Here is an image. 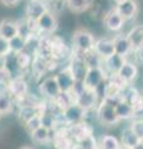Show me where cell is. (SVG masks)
I'll return each instance as SVG.
<instances>
[{"label": "cell", "instance_id": "34", "mask_svg": "<svg viewBox=\"0 0 143 149\" xmlns=\"http://www.w3.org/2000/svg\"><path fill=\"white\" fill-rule=\"evenodd\" d=\"M16 63L19 65L20 68H26L30 65V56L25 54L24 51L20 54H16Z\"/></svg>", "mask_w": 143, "mask_h": 149}, {"label": "cell", "instance_id": "33", "mask_svg": "<svg viewBox=\"0 0 143 149\" xmlns=\"http://www.w3.org/2000/svg\"><path fill=\"white\" fill-rule=\"evenodd\" d=\"M41 114V113H40ZM40 114H36L35 117H33L31 119H29L27 122L25 123V127L26 129L29 130V132H34L35 129H38L41 127V117H40Z\"/></svg>", "mask_w": 143, "mask_h": 149}, {"label": "cell", "instance_id": "44", "mask_svg": "<svg viewBox=\"0 0 143 149\" xmlns=\"http://www.w3.org/2000/svg\"><path fill=\"white\" fill-rule=\"evenodd\" d=\"M21 149H33V148H30V147H24V148H21Z\"/></svg>", "mask_w": 143, "mask_h": 149}, {"label": "cell", "instance_id": "19", "mask_svg": "<svg viewBox=\"0 0 143 149\" xmlns=\"http://www.w3.org/2000/svg\"><path fill=\"white\" fill-rule=\"evenodd\" d=\"M43 112L40 111V107L38 104H24L19 109V119L22 123H26L29 119L35 117L36 114H40Z\"/></svg>", "mask_w": 143, "mask_h": 149}, {"label": "cell", "instance_id": "23", "mask_svg": "<svg viewBox=\"0 0 143 149\" xmlns=\"http://www.w3.org/2000/svg\"><path fill=\"white\" fill-rule=\"evenodd\" d=\"M55 103L57 104L60 109H66L68 106L75 103V96L72 95V92H60L57 97L54 100Z\"/></svg>", "mask_w": 143, "mask_h": 149}, {"label": "cell", "instance_id": "24", "mask_svg": "<svg viewBox=\"0 0 143 149\" xmlns=\"http://www.w3.org/2000/svg\"><path fill=\"white\" fill-rule=\"evenodd\" d=\"M9 44H10L11 52H14L15 55L22 52L26 47V40L21 35H16L15 37H13L11 40H9Z\"/></svg>", "mask_w": 143, "mask_h": 149}, {"label": "cell", "instance_id": "17", "mask_svg": "<svg viewBox=\"0 0 143 149\" xmlns=\"http://www.w3.org/2000/svg\"><path fill=\"white\" fill-rule=\"evenodd\" d=\"M117 11L123 16L124 20H130L137 13V4L135 0H126L117 5Z\"/></svg>", "mask_w": 143, "mask_h": 149}, {"label": "cell", "instance_id": "38", "mask_svg": "<svg viewBox=\"0 0 143 149\" xmlns=\"http://www.w3.org/2000/svg\"><path fill=\"white\" fill-rule=\"evenodd\" d=\"M6 68V56L0 55V70Z\"/></svg>", "mask_w": 143, "mask_h": 149}, {"label": "cell", "instance_id": "14", "mask_svg": "<svg viewBox=\"0 0 143 149\" xmlns=\"http://www.w3.org/2000/svg\"><path fill=\"white\" fill-rule=\"evenodd\" d=\"M124 63H126V57L122 56V55H118L116 52H114L113 55L108 56L107 58H105L106 68H107L112 74H116Z\"/></svg>", "mask_w": 143, "mask_h": 149}, {"label": "cell", "instance_id": "21", "mask_svg": "<svg viewBox=\"0 0 143 149\" xmlns=\"http://www.w3.org/2000/svg\"><path fill=\"white\" fill-rule=\"evenodd\" d=\"M127 36L131 41L133 49L143 50V26H138L132 29Z\"/></svg>", "mask_w": 143, "mask_h": 149}, {"label": "cell", "instance_id": "25", "mask_svg": "<svg viewBox=\"0 0 143 149\" xmlns=\"http://www.w3.org/2000/svg\"><path fill=\"white\" fill-rule=\"evenodd\" d=\"M49 137H50V130L47 128H45L41 125L40 128L35 129L34 132H31V138L33 141L36 143H45L49 141Z\"/></svg>", "mask_w": 143, "mask_h": 149}, {"label": "cell", "instance_id": "31", "mask_svg": "<svg viewBox=\"0 0 143 149\" xmlns=\"http://www.w3.org/2000/svg\"><path fill=\"white\" fill-rule=\"evenodd\" d=\"M78 144L84 148V149H95L96 147H98L97 144V141H96V138L91 134H87L85 136L84 138H81L80 141H78Z\"/></svg>", "mask_w": 143, "mask_h": 149}, {"label": "cell", "instance_id": "42", "mask_svg": "<svg viewBox=\"0 0 143 149\" xmlns=\"http://www.w3.org/2000/svg\"><path fill=\"white\" fill-rule=\"evenodd\" d=\"M123 1H126V0H114V3H116L117 5L118 4H121V3H123Z\"/></svg>", "mask_w": 143, "mask_h": 149}, {"label": "cell", "instance_id": "40", "mask_svg": "<svg viewBox=\"0 0 143 149\" xmlns=\"http://www.w3.org/2000/svg\"><path fill=\"white\" fill-rule=\"evenodd\" d=\"M132 149H143V139H142V141H141L140 143L137 144V146H135V147H133Z\"/></svg>", "mask_w": 143, "mask_h": 149}, {"label": "cell", "instance_id": "13", "mask_svg": "<svg viewBox=\"0 0 143 149\" xmlns=\"http://www.w3.org/2000/svg\"><path fill=\"white\" fill-rule=\"evenodd\" d=\"M116 109V113L118 116L119 120H127V119H131L136 116V109H135V106L128 103L126 101H119L117 106L114 107Z\"/></svg>", "mask_w": 143, "mask_h": 149}, {"label": "cell", "instance_id": "45", "mask_svg": "<svg viewBox=\"0 0 143 149\" xmlns=\"http://www.w3.org/2000/svg\"><path fill=\"white\" fill-rule=\"evenodd\" d=\"M95 149H102V148H101V147H100V146H98V147H96V148H95Z\"/></svg>", "mask_w": 143, "mask_h": 149}, {"label": "cell", "instance_id": "3", "mask_svg": "<svg viewBox=\"0 0 143 149\" xmlns=\"http://www.w3.org/2000/svg\"><path fill=\"white\" fill-rule=\"evenodd\" d=\"M97 117L100 119V122L106 124V125H114V124H117L119 122V118H118V116L116 113L114 107L108 104V103H106L105 101L98 106Z\"/></svg>", "mask_w": 143, "mask_h": 149}, {"label": "cell", "instance_id": "41", "mask_svg": "<svg viewBox=\"0 0 143 149\" xmlns=\"http://www.w3.org/2000/svg\"><path fill=\"white\" fill-rule=\"evenodd\" d=\"M71 149H84V148H82L80 144H75V146H72V147H71Z\"/></svg>", "mask_w": 143, "mask_h": 149}, {"label": "cell", "instance_id": "36", "mask_svg": "<svg viewBox=\"0 0 143 149\" xmlns=\"http://www.w3.org/2000/svg\"><path fill=\"white\" fill-rule=\"evenodd\" d=\"M11 52L10 50V44H9V40H6L5 37H3L0 35V55L3 56H8Z\"/></svg>", "mask_w": 143, "mask_h": 149}, {"label": "cell", "instance_id": "30", "mask_svg": "<svg viewBox=\"0 0 143 149\" xmlns=\"http://www.w3.org/2000/svg\"><path fill=\"white\" fill-rule=\"evenodd\" d=\"M121 97H122L123 101H126V102H128V103H131L133 106L141 100L140 95H138V91L133 87H130L127 91H124V95H121Z\"/></svg>", "mask_w": 143, "mask_h": 149}, {"label": "cell", "instance_id": "11", "mask_svg": "<svg viewBox=\"0 0 143 149\" xmlns=\"http://www.w3.org/2000/svg\"><path fill=\"white\" fill-rule=\"evenodd\" d=\"M118 78L121 80L123 83H130L132 82L135 78L137 77V74H138V68L135 63H132V62H127L123 65V66L121 67V70L116 73Z\"/></svg>", "mask_w": 143, "mask_h": 149}, {"label": "cell", "instance_id": "20", "mask_svg": "<svg viewBox=\"0 0 143 149\" xmlns=\"http://www.w3.org/2000/svg\"><path fill=\"white\" fill-rule=\"evenodd\" d=\"M87 68H89V66H87L86 61L85 60H80V58L73 60L71 66H70V70L73 73V76H75L76 81H84L85 74L87 72Z\"/></svg>", "mask_w": 143, "mask_h": 149}, {"label": "cell", "instance_id": "35", "mask_svg": "<svg viewBox=\"0 0 143 149\" xmlns=\"http://www.w3.org/2000/svg\"><path fill=\"white\" fill-rule=\"evenodd\" d=\"M130 128L133 130V133H135L138 138L143 139V120H142V119L133 120Z\"/></svg>", "mask_w": 143, "mask_h": 149}, {"label": "cell", "instance_id": "22", "mask_svg": "<svg viewBox=\"0 0 143 149\" xmlns=\"http://www.w3.org/2000/svg\"><path fill=\"white\" fill-rule=\"evenodd\" d=\"M142 139H140L135 133H133V130L131 128L128 129H124L122 132V136H121V144L127 148L132 149L135 146H137L138 143H140Z\"/></svg>", "mask_w": 143, "mask_h": 149}, {"label": "cell", "instance_id": "4", "mask_svg": "<svg viewBox=\"0 0 143 149\" xmlns=\"http://www.w3.org/2000/svg\"><path fill=\"white\" fill-rule=\"evenodd\" d=\"M86 113H87V111L84 109L81 106H78L75 102L71 106H68L66 109L62 111V118L66 123L72 125V124L82 122L86 117Z\"/></svg>", "mask_w": 143, "mask_h": 149}, {"label": "cell", "instance_id": "46", "mask_svg": "<svg viewBox=\"0 0 143 149\" xmlns=\"http://www.w3.org/2000/svg\"><path fill=\"white\" fill-rule=\"evenodd\" d=\"M0 116H1V113H0Z\"/></svg>", "mask_w": 143, "mask_h": 149}, {"label": "cell", "instance_id": "37", "mask_svg": "<svg viewBox=\"0 0 143 149\" xmlns=\"http://www.w3.org/2000/svg\"><path fill=\"white\" fill-rule=\"evenodd\" d=\"M10 81H11V77H10L9 70L8 68L0 70V85H5V87H8Z\"/></svg>", "mask_w": 143, "mask_h": 149}, {"label": "cell", "instance_id": "39", "mask_svg": "<svg viewBox=\"0 0 143 149\" xmlns=\"http://www.w3.org/2000/svg\"><path fill=\"white\" fill-rule=\"evenodd\" d=\"M17 1H19V0H1V3L5 4V5H8V6H14Z\"/></svg>", "mask_w": 143, "mask_h": 149}, {"label": "cell", "instance_id": "7", "mask_svg": "<svg viewBox=\"0 0 143 149\" xmlns=\"http://www.w3.org/2000/svg\"><path fill=\"white\" fill-rule=\"evenodd\" d=\"M39 90L41 92V95H44L45 97L51 98V100H55L59 93L61 92V90H60V87H59V83L55 77H49V78H46V80H44L41 82Z\"/></svg>", "mask_w": 143, "mask_h": 149}, {"label": "cell", "instance_id": "8", "mask_svg": "<svg viewBox=\"0 0 143 149\" xmlns=\"http://www.w3.org/2000/svg\"><path fill=\"white\" fill-rule=\"evenodd\" d=\"M124 21L126 20H124L123 16L117 11V9L111 10L105 17V25L111 31H119L123 27Z\"/></svg>", "mask_w": 143, "mask_h": 149}, {"label": "cell", "instance_id": "43", "mask_svg": "<svg viewBox=\"0 0 143 149\" xmlns=\"http://www.w3.org/2000/svg\"><path fill=\"white\" fill-rule=\"evenodd\" d=\"M118 149H130V148H127V147H124V146H121V147H119Z\"/></svg>", "mask_w": 143, "mask_h": 149}, {"label": "cell", "instance_id": "2", "mask_svg": "<svg viewBox=\"0 0 143 149\" xmlns=\"http://www.w3.org/2000/svg\"><path fill=\"white\" fill-rule=\"evenodd\" d=\"M105 80H106V72L101 66L89 67L86 74H85V78H84V85L86 88L97 90V88L102 85V82Z\"/></svg>", "mask_w": 143, "mask_h": 149}, {"label": "cell", "instance_id": "15", "mask_svg": "<svg viewBox=\"0 0 143 149\" xmlns=\"http://www.w3.org/2000/svg\"><path fill=\"white\" fill-rule=\"evenodd\" d=\"M0 35L6 40H11L13 37L19 35V25L11 20H3L0 22Z\"/></svg>", "mask_w": 143, "mask_h": 149}, {"label": "cell", "instance_id": "10", "mask_svg": "<svg viewBox=\"0 0 143 149\" xmlns=\"http://www.w3.org/2000/svg\"><path fill=\"white\" fill-rule=\"evenodd\" d=\"M36 24H38V29L44 31V32H54L57 27L56 19H55V16L49 11L44 13L43 15L36 20Z\"/></svg>", "mask_w": 143, "mask_h": 149}, {"label": "cell", "instance_id": "26", "mask_svg": "<svg viewBox=\"0 0 143 149\" xmlns=\"http://www.w3.org/2000/svg\"><path fill=\"white\" fill-rule=\"evenodd\" d=\"M121 146L122 144L119 143V141L113 136H103L101 138L100 147L102 149H118Z\"/></svg>", "mask_w": 143, "mask_h": 149}, {"label": "cell", "instance_id": "16", "mask_svg": "<svg viewBox=\"0 0 143 149\" xmlns=\"http://www.w3.org/2000/svg\"><path fill=\"white\" fill-rule=\"evenodd\" d=\"M8 91L15 97H25L27 92V83L21 78H11L8 85Z\"/></svg>", "mask_w": 143, "mask_h": 149}, {"label": "cell", "instance_id": "18", "mask_svg": "<svg viewBox=\"0 0 143 149\" xmlns=\"http://www.w3.org/2000/svg\"><path fill=\"white\" fill-rule=\"evenodd\" d=\"M113 42H114V52L118 55H122L124 57H126V56L131 52V50L133 49L128 36H118L113 40Z\"/></svg>", "mask_w": 143, "mask_h": 149}, {"label": "cell", "instance_id": "28", "mask_svg": "<svg viewBox=\"0 0 143 149\" xmlns=\"http://www.w3.org/2000/svg\"><path fill=\"white\" fill-rule=\"evenodd\" d=\"M67 6L75 13L85 11L90 6V0H66Z\"/></svg>", "mask_w": 143, "mask_h": 149}, {"label": "cell", "instance_id": "32", "mask_svg": "<svg viewBox=\"0 0 143 149\" xmlns=\"http://www.w3.org/2000/svg\"><path fill=\"white\" fill-rule=\"evenodd\" d=\"M40 117H41V125H43V127L47 128L49 130L55 128V125H56V119H55V117L52 114L43 112V113L40 114Z\"/></svg>", "mask_w": 143, "mask_h": 149}, {"label": "cell", "instance_id": "29", "mask_svg": "<svg viewBox=\"0 0 143 149\" xmlns=\"http://www.w3.org/2000/svg\"><path fill=\"white\" fill-rule=\"evenodd\" d=\"M13 111V101L6 93L0 92V113L8 114Z\"/></svg>", "mask_w": 143, "mask_h": 149}, {"label": "cell", "instance_id": "27", "mask_svg": "<svg viewBox=\"0 0 143 149\" xmlns=\"http://www.w3.org/2000/svg\"><path fill=\"white\" fill-rule=\"evenodd\" d=\"M72 134L76 137L77 142L80 141L81 138H84L85 136H87V134H91V128L87 127L86 124H84L82 122L80 123H76V124H72Z\"/></svg>", "mask_w": 143, "mask_h": 149}, {"label": "cell", "instance_id": "9", "mask_svg": "<svg viewBox=\"0 0 143 149\" xmlns=\"http://www.w3.org/2000/svg\"><path fill=\"white\" fill-rule=\"evenodd\" d=\"M93 51L97 54L100 57L107 58L108 56L114 54V42L113 40L110 39H100L95 42Z\"/></svg>", "mask_w": 143, "mask_h": 149}, {"label": "cell", "instance_id": "1", "mask_svg": "<svg viewBox=\"0 0 143 149\" xmlns=\"http://www.w3.org/2000/svg\"><path fill=\"white\" fill-rule=\"evenodd\" d=\"M95 42L96 41H95L93 35L89 31L78 30L73 34V45H75V47L78 51H81L84 54L93 51Z\"/></svg>", "mask_w": 143, "mask_h": 149}, {"label": "cell", "instance_id": "6", "mask_svg": "<svg viewBox=\"0 0 143 149\" xmlns=\"http://www.w3.org/2000/svg\"><path fill=\"white\" fill-rule=\"evenodd\" d=\"M56 81L59 83V87L61 92H71L73 86H75V82H76V78L73 76V73L71 72L70 67H67L65 70H62L61 72H59L56 76Z\"/></svg>", "mask_w": 143, "mask_h": 149}, {"label": "cell", "instance_id": "5", "mask_svg": "<svg viewBox=\"0 0 143 149\" xmlns=\"http://www.w3.org/2000/svg\"><path fill=\"white\" fill-rule=\"evenodd\" d=\"M97 101H98V92L97 90H92V88H85L75 98L76 103L86 111L93 108L97 104Z\"/></svg>", "mask_w": 143, "mask_h": 149}, {"label": "cell", "instance_id": "12", "mask_svg": "<svg viewBox=\"0 0 143 149\" xmlns=\"http://www.w3.org/2000/svg\"><path fill=\"white\" fill-rule=\"evenodd\" d=\"M46 11H47V8H46L45 3H43L41 0H31L26 8L27 19H31V20L35 21Z\"/></svg>", "mask_w": 143, "mask_h": 149}]
</instances>
